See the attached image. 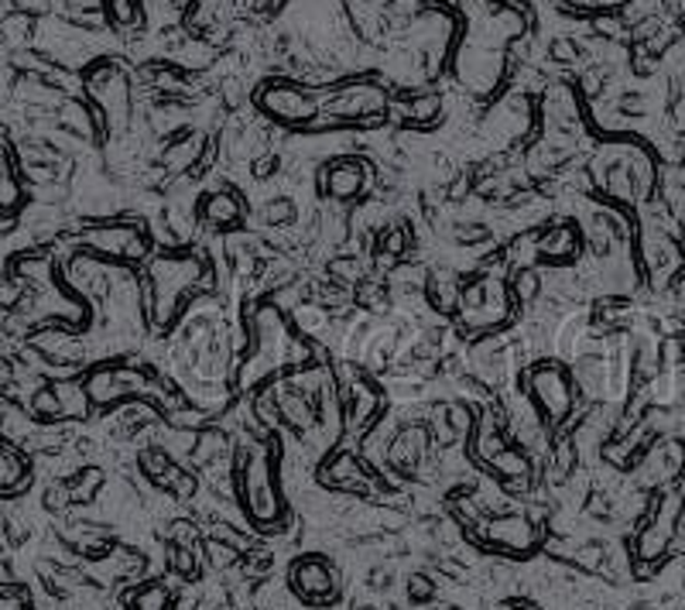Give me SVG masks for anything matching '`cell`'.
Instances as JSON below:
<instances>
[{"instance_id":"1","label":"cell","mask_w":685,"mask_h":610,"mask_svg":"<svg viewBox=\"0 0 685 610\" xmlns=\"http://www.w3.org/2000/svg\"><path fill=\"white\" fill-rule=\"evenodd\" d=\"M21 480H24V460H21L14 449L0 446V488L14 491Z\"/></svg>"},{"instance_id":"2","label":"cell","mask_w":685,"mask_h":610,"mask_svg":"<svg viewBox=\"0 0 685 610\" xmlns=\"http://www.w3.org/2000/svg\"><path fill=\"white\" fill-rule=\"evenodd\" d=\"M14 207H17V183L8 162L0 159V210H14Z\"/></svg>"},{"instance_id":"4","label":"cell","mask_w":685,"mask_h":610,"mask_svg":"<svg viewBox=\"0 0 685 610\" xmlns=\"http://www.w3.org/2000/svg\"><path fill=\"white\" fill-rule=\"evenodd\" d=\"M0 231H4V220H0Z\"/></svg>"},{"instance_id":"3","label":"cell","mask_w":685,"mask_h":610,"mask_svg":"<svg viewBox=\"0 0 685 610\" xmlns=\"http://www.w3.org/2000/svg\"><path fill=\"white\" fill-rule=\"evenodd\" d=\"M0 610H28L21 590H0Z\"/></svg>"}]
</instances>
